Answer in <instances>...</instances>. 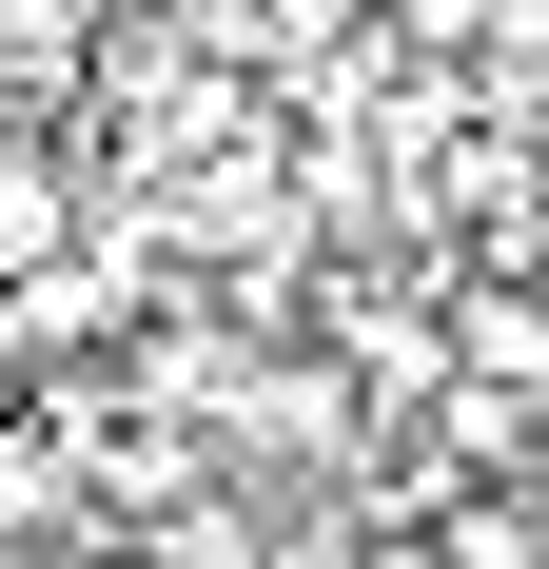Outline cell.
<instances>
[{"instance_id":"3","label":"cell","mask_w":549,"mask_h":569,"mask_svg":"<svg viewBox=\"0 0 549 569\" xmlns=\"http://www.w3.org/2000/svg\"><path fill=\"white\" fill-rule=\"evenodd\" d=\"M491 20H510V0H373L392 59H451V40H491Z\"/></svg>"},{"instance_id":"1","label":"cell","mask_w":549,"mask_h":569,"mask_svg":"<svg viewBox=\"0 0 549 569\" xmlns=\"http://www.w3.org/2000/svg\"><path fill=\"white\" fill-rule=\"evenodd\" d=\"M412 530H432V569H549V511H530V471H451V491H432Z\"/></svg>"},{"instance_id":"2","label":"cell","mask_w":549,"mask_h":569,"mask_svg":"<svg viewBox=\"0 0 549 569\" xmlns=\"http://www.w3.org/2000/svg\"><path fill=\"white\" fill-rule=\"evenodd\" d=\"M59 530H99V511H79V491H59V452H40V412L0 393V569H40Z\"/></svg>"},{"instance_id":"4","label":"cell","mask_w":549,"mask_h":569,"mask_svg":"<svg viewBox=\"0 0 549 569\" xmlns=\"http://www.w3.org/2000/svg\"><path fill=\"white\" fill-rule=\"evenodd\" d=\"M315 569H432V530H412V511H333Z\"/></svg>"}]
</instances>
